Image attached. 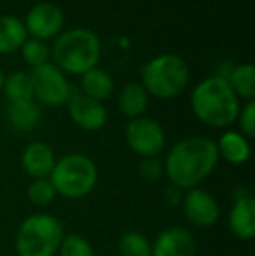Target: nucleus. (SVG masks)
<instances>
[{"instance_id": "obj_1", "label": "nucleus", "mask_w": 255, "mask_h": 256, "mask_svg": "<svg viewBox=\"0 0 255 256\" xmlns=\"http://www.w3.org/2000/svg\"><path fill=\"white\" fill-rule=\"evenodd\" d=\"M218 160L217 143L204 136L182 140L164 162V174L180 190H192L211 174Z\"/></svg>"}, {"instance_id": "obj_2", "label": "nucleus", "mask_w": 255, "mask_h": 256, "mask_svg": "<svg viewBox=\"0 0 255 256\" xmlns=\"http://www.w3.org/2000/svg\"><path fill=\"white\" fill-rule=\"evenodd\" d=\"M191 108L197 118L210 128H227L238 118L239 98L225 77H208L194 88Z\"/></svg>"}, {"instance_id": "obj_3", "label": "nucleus", "mask_w": 255, "mask_h": 256, "mask_svg": "<svg viewBox=\"0 0 255 256\" xmlns=\"http://www.w3.org/2000/svg\"><path fill=\"white\" fill-rule=\"evenodd\" d=\"M53 60L62 72L84 75L96 68L102 54L100 38L86 28H74L56 38L53 46Z\"/></svg>"}, {"instance_id": "obj_4", "label": "nucleus", "mask_w": 255, "mask_h": 256, "mask_svg": "<svg viewBox=\"0 0 255 256\" xmlns=\"http://www.w3.org/2000/svg\"><path fill=\"white\" fill-rule=\"evenodd\" d=\"M143 89L159 100L177 98L189 82V66L177 54H161L142 70Z\"/></svg>"}, {"instance_id": "obj_5", "label": "nucleus", "mask_w": 255, "mask_h": 256, "mask_svg": "<svg viewBox=\"0 0 255 256\" xmlns=\"http://www.w3.org/2000/svg\"><path fill=\"white\" fill-rule=\"evenodd\" d=\"M49 182L56 194L67 199H82L98 182L96 164L84 154H68L56 160Z\"/></svg>"}, {"instance_id": "obj_6", "label": "nucleus", "mask_w": 255, "mask_h": 256, "mask_svg": "<svg viewBox=\"0 0 255 256\" xmlns=\"http://www.w3.org/2000/svg\"><path fill=\"white\" fill-rule=\"evenodd\" d=\"M63 236L62 223L55 216L32 214L18 230L16 251L20 256H55Z\"/></svg>"}, {"instance_id": "obj_7", "label": "nucleus", "mask_w": 255, "mask_h": 256, "mask_svg": "<svg viewBox=\"0 0 255 256\" xmlns=\"http://www.w3.org/2000/svg\"><path fill=\"white\" fill-rule=\"evenodd\" d=\"M30 78L32 86H34V98H37L42 104L60 106L70 100V86H68L63 72L56 64L46 63L34 68Z\"/></svg>"}, {"instance_id": "obj_8", "label": "nucleus", "mask_w": 255, "mask_h": 256, "mask_svg": "<svg viewBox=\"0 0 255 256\" xmlns=\"http://www.w3.org/2000/svg\"><path fill=\"white\" fill-rule=\"evenodd\" d=\"M126 143L128 146L140 157L149 158L156 157L164 148V131L159 122L149 117H136L126 128Z\"/></svg>"}, {"instance_id": "obj_9", "label": "nucleus", "mask_w": 255, "mask_h": 256, "mask_svg": "<svg viewBox=\"0 0 255 256\" xmlns=\"http://www.w3.org/2000/svg\"><path fill=\"white\" fill-rule=\"evenodd\" d=\"M63 12L56 4L42 2L32 7L27 14V20L23 21L27 34L32 35V38L39 40H48L62 32L63 28Z\"/></svg>"}, {"instance_id": "obj_10", "label": "nucleus", "mask_w": 255, "mask_h": 256, "mask_svg": "<svg viewBox=\"0 0 255 256\" xmlns=\"http://www.w3.org/2000/svg\"><path fill=\"white\" fill-rule=\"evenodd\" d=\"M184 212L185 218L192 223V225L199 226V228H208V226L215 225L220 214V209L211 194L201 188H192L184 197Z\"/></svg>"}, {"instance_id": "obj_11", "label": "nucleus", "mask_w": 255, "mask_h": 256, "mask_svg": "<svg viewBox=\"0 0 255 256\" xmlns=\"http://www.w3.org/2000/svg\"><path fill=\"white\" fill-rule=\"evenodd\" d=\"M68 114L72 120L86 131H98L107 124V110L103 103L88 98L86 94H72L68 100Z\"/></svg>"}, {"instance_id": "obj_12", "label": "nucleus", "mask_w": 255, "mask_h": 256, "mask_svg": "<svg viewBox=\"0 0 255 256\" xmlns=\"http://www.w3.org/2000/svg\"><path fill=\"white\" fill-rule=\"evenodd\" d=\"M196 239L184 226H170L156 237L152 244V256H194Z\"/></svg>"}, {"instance_id": "obj_13", "label": "nucleus", "mask_w": 255, "mask_h": 256, "mask_svg": "<svg viewBox=\"0 0 255 256\" xmlns=\"http://www.w3.org/2000/svg\"><path fill=\"white\" fill-rule=\"evenodd\" d=\"M21 164H23L25 172H27L30 178H34V180L49 178L56 164L55 152L51 150V146L42 142L30 143V145L23 150Z\"/></svg>"}, {"instance_id": "obj_14", "label": "nucleus", "mask_w": 255, "mask_h": 256, "mask_svg": "<svg viewBox=\"0 0 255 256\" xmlns=\"http://www.w3.org/2000/svg\"><path fill=\"white\" fill-rule=\"evenodd\" d=\"M229 226L241 240H250L255 236V202L252 196H239L229 214Z\"/></svg>"}, {"instance_id": "obj_15", "label": "nucleus", "mask_w": 255, "mask_h": 256, "mask_svg": "<svg viewBox=\"0 0 255 256\" xmlns=\"http://www.w3.org/2000/svg\"><path fill=\"white\" fill-rule=\"evenodd\" d=\"M41 108L37 103L21 102V103H9L6 110L7 124L16 131H32L41 122Z\"/></svg>"}, {"instance_id": "obj_16", "label": "nucleus", "mask_w": 255, "mask_h": 256, "mask_svg": "<svg viewBox=\"0 0 255 256\" xmlns=\"http://www.w3.org/2000/svg\"><path fill=\"white\" fill-rule=\"evenodd\" d=\"M28 38L27 28L14 16H0V54H11L21 49Z\"/></svg>"}, {"instance_id": "obj_17", "label": "nucleus", "mask_w": 255, "mask_h": 256, "mask_svg": "<svg viewBox=\"0 0 255 256\" xmlns=\"http://www.w3.org/2000/svg\"><path fill=\"white\" fill-rule=\"evenodd\" d=\"M218 157H224L231 164H245L250 158V145L241 132L227 131L217 143Z\"/></svg>"}, {"instance_id": "obj_18", "label": "nucleus", "mask_w": 255, "mask_h": 256, "mask_svg": "<svg viewBox=\"0 0 255 256\" xmlns=\"http://www.w3.org/2000/svg\"><path fill=\"white\" fill-rule=\"evenodd\" d=\"M147 103H149V94L138 82H129L121 89L119 96H117L119 110L128 118L142 117L143 110L147 108Z\"/></svg>"}, {"instance_id": "obj_19", "label": "nucleus", "mask_w": 255, "mask_h": 256, "mask_svg": "<svg viewBox=\"0 0 255 256\" xmlns=\"http://www.w3.org/2000/svg\"><path fill=\"white\" fill-rule=\"evenodd\" d=\"M114 92V80L102 68H91L82 75V94L96 102H105Z\"/></svg>"}, {"instance_id": "obj_20", "label": "nucleus", "mask_w": 255, "mask_h": 256, "mask_svg": "<svg viewBox=\"0 0 255 256\" xmlns=\"http://www.w3.org/2000/svg\"><path fill=\"white\" fill-rule=\"evenodd\" d=\"M4 94L9 103L32 102L34 100V86H32L30 74L14 72L4 80Z\"/></svg>"}, {"instance_id": "obj_21", "label": "nucleus", "mask_w": 255, "mask_h": 256, "mask_svg": "<svg viewBox=\"0 0 255 256\" xmlns=\"http://www.w3.org/2000/svg\"><path fill=\"white\" fill-rule=\"evenodd\" d=\"M225 80L238 98H245L248 102L255 98V68L252 63L236 66Z\"/></svg>"}, {"instance_id": "obj_22", "label": "nucleus", "mask_w": 255, "mask_h": 256, "mask_svg": "<svg viewBox=\"0 0 255 256\" xmlns=\"http://www.w3.org/2000/svg\"><path fill=\"white\" fill-rule=\"evenodd\" d=\"M117 248L123 256H152V244L140 232L123 234Z\"/></svg>"}, {"instance_id": "obj_23", "label": "nucleus", "mask_w": 255, "mask_h": 256, "mask_svg": "<svg viewBox=\"0 0 255 256\" xmlns=\"http://www.w3.org/2000/svg\"><path fill=\"white\" fill-rule=\"evenodd\" d=\"M21 56H23L25 63H28L30 66L37 68L41 64L49 63V48L44 40H39V38H27L25 44L21 46Z\"/></svg>"}, {"instance_id": "obj_24", "label": "nucleus", "mask_w": 255, "mask_h": 256, "mask_svg": "<svg viewBox=\"0 0 255 256\" xmlns=\"http://www.w3.org/2000/svg\"><path fill=\"white\" fill-rule=\"evenodd\" d=\"M58 253L60 256H95L91 244L82 236H77V234L63 236Z\"/></svg>"}, {"instance_id": "obj_25", "label": "nucleus", "mask_w": 255, "mask_h": 256, "mask_svg": "<svg viewBox=\"0 0 255 256\" xmlns=\"http://www.w3.org/2000/svg\"><path fill=\"white\" fill-rule=\"evenodd\" d=\"M56 197V190L49 178L35 180L30 186H28V199L35 206H48L53 202Z\"/></svg>"}, {"instance_id": "obj_26", "label": "nucleus", "mask_w": 255, "mask_h": 256, "mask_svg": "<svg viewBox=\"0 0 255 256\" xmlns=\"http://www.w3.org/2000/svg\"><path fill=\"white\" fill-rule=\"evenodd\" d=\"M239 117V128H241V132L248 138H253L255 136V102H248L243 106V110L238 114Z\"/></svg>"}, {"instance_id": "obj_27", "label": "nucleus", "mask_w": 255, "mask_h": 256, "mask_svg": "<svg viewBox=\"0 0 255 256\" xmlns=\"http://www.w3.org/2000/svg\"><path fill=\"white\" fill-rule=\"evenodd\" d=\"M163 172H164V166L156 157L143 158L142 164H140V174L147 182H156V180H159L163 176Z\"/></svg>"}, {"instance_id": "obj_28", "label": "nucleus", "mask_w": 255, "mask_h": 256, "mask_svg": "<svg viewBox=\"0 0 255 256\" xmlns=\"http://www.w3.org/2000/svg\"><path fill=\"white\" fill-rule=\"evenodd\" d=\"M164 199H166L168 204H178L180 199H184V197H182V190L171 185L170 188H166V192H164Z\"/></svg>"}, {"instance_id": "obj_29", "label": "nucleus", "mask_w": 255, "mask_h": 256, "mask_svg": "<svg viewBox=\"0 0 255 256\" xmlns=\"http://www.w3.org/2000/svg\"><path fill=\"white\" fill-rule=\"evenodd\" d=\"M4 80H6V77H4V72H2V68H0V91H2V88H4Z\"/></svg>"}]
</instances>
